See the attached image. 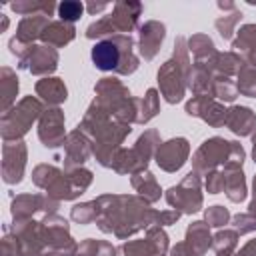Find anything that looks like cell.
I'll return each instance as SVG.
<instances>
[{"label":"cell","instance_id":"obj_41","mask_svg":"<svg viewBox=\"0 0 256 256\" xmlns=\"http://www.w3.org/2000/svg\"><path fill=\"white\" fill-rule=\"evenodd\" d=\"M232 48L238 54H242L250 48H256V24L240 26V30L236 32V38L232 40Z\"/></svg>","mask_w":256,"mask_h":256},{"label":"cell","instance_id":"obj_62","mask_svg":"<svg viewBox=\"0 0 256 256\" xmlns=\"http://www.w3.org/2000/svg\"><path fill=\"white\" fill-rule=\"evenodd\" d=\"M164 256H166V254H164Z\"/></svg>","mask_w":256,"mask_h":256},{"label":"cell","instance_id":"obj_24","mask_svg":"<svg viewBox=\"0 0 256 256\" xmlns=\"http://www.w3.org/2000/svg\"><path fill=\"white\" fill-rule=\"evenodd\" d=\"M34 90H36V96H38L48 108L60 106V104L66 102V98H68V88H66L64 80L58 78V76L40 78V80L36 82Z\"/></svg>","mask_w":256,"mask_h":256},{"label":"cell","instance_id":"obj_55","mask_svg":"<svg viewBox=\"0 0 256 256\" xmlns=\"http://www.w3.org/2000/svg\"><path fill=\"white\" fill-rule=\"evenodd\" d=\"M248 212H250L252 216H256V200H250V204H248Z\"/></svg>","mask_w":256,"mask_h":256},{"label":"cell","instance_id":"obj_10","mask_svg":"<svg viewBox=\"0 0 256 256\" xmlns=\"http://www.w3.org/2000/svg\"><path fill=\"white\" fill-rule=\"evenodd\" d=\"M164 198L168 202L170 208L178 210L180 214H196L200 212L202 204H204V196H202V176L194 170H190L180 184L170 186L164 192Z\"/></svg>","mask_w":256,"mask_h":256},{"label":"cell","instance_id":"obj_53","mask_svg":"<svg viewBox=\"0 0 256 256\" xmlns=\"http://www.w3.org/2000/svg\"><path fill=\"white\" fill-rule=\"evenodd\" d=\"M216 6H218L220 10H224V14H226V10H230V12H232V10H236V4H234V2H222V0H218V4H216Z\"/></svg>","mask_w":256,"mask_h":256},{"label":"cell","instance_id":"obj_34","mask_svg":"<svg viewBox=\"0 0 256 256\" xmlns=\"http://www.w3.org/2000/svg\"><path fill=\"white\" fill-rule=\"evenodd\" d=\"M160 112V94L156 88H148L144 98H140V106H138V116H136V124H146L152 118H156Z\"/></svg>","mask_w":256,"mask_h":256},{"label":"cell","instance_id":"obj_19","mask_svg":"<svg viewBox=\"0 0 256 256\" xmlns=\"http://www.w3.org/2000/svg\"><path fill=\"white\" fill-rule=\"evenodd\" d=\"M166 38V24L160 20H146L138 28V52L140 56L150 62L160 52V46Z\"/></svg>","mask_w":256,"mask_h":256},{"label":"cell","instance_id":"obj_35","mask_svg":"<svg viewBox=\"0 0 256 256\" xmlns=\"http://www.w3.org/2000/svg\"><path fill=\"white\" fill-rule=\"evenodd\" d=\"M116 256H160L156 246L144 236L140 240H124L116 246Z\"/></svg>","mask_w":256,"mask_h":256},{"label":"cell","instance_id":"obj_16","mask_svg":"<svg viewBox=\"0 0 256 256\" xmlns=\"http://www.w3.org/2000/svg\"><path fill=\"white\" fill-rule=\"evenodd\" d=\"M188 156H190V142L184 136H178V138H170L158 146V150L154 154V162L158 164L160 170L174 174L188 162Z\"/></svg>","mask_w":256,"mask_h":256},{"label":"cell","instance_id":"obj_11","mask_svg":"<svg viewBox=\"0 0 256 256\" xmlns=\"http://www.w3.org/2000/svg\"><path fill=\"white\" fill-rule=\"evenodd\" d=\"M232 152V140H226L222 136H210L206 138L198 150L192 154V170L200 176H206L212 170L224 168Z\"/></svg>","mask_w":256,"mask_h":256},{"label":"cell","instance_id":"obj_8","mask_svg":"<svg viewBox=\"0 0 256 256\" xmlns=\"http://www.w3.org/2000/svg\"><path fill=\"white\" fill-rule=\"evenodd\" d=\"M160 144H162V140H160V134L156 128L144 130L132 148L122 146L116 152L112 170L116 174H130V176L138 174L142 170H148V164H150V160H154V154Z\"/></svg>","mask_w":256,"mask_h":256},{"label":"cell","instance_id":"obj_18","mask_svg":"<svg viewBox=\"0 0 256 256\" xmlns=\"http://www.w3.org/2000/svg\"><path fill=\"white\" fill-rule=\"evenodd\" d=\"M10 234L18 240L22 256L28 254H44V240H42V228L40 222L32 220H12L10 224Z\"/></svg>","mask_w":256,"mask_h":256},{"label":"cell","instance_id":"obj_60","mask_svg":"<svg viewBox=\"0 0 256 256\" xmlns=\"http://www.w3.org/2000/svg\"><path fill=\"white\" fill-rule=\"evenodd\" d=\"M28 256H46V252L44 254H28Z\"/></svg>","mask_w":256,"mask_h":256},{"label":"cell","instance_id":"obj_36","mask_svg":"<svg viewBox=\"0 0 256 256\" xmlns=\"http://www.w3.org/2000/svg\"><path fill=\"white\" fill-rule=\"evenodd\" d=\"M74 256H116V246H112L108 240L86 238L78 244Z\"/></svg>","mask_w":256,"mask_h":256},{"label":"cell","instance_id":"obj_54","mask_svg":"<svg viewBox=\"0 0 256 256\" xmlns=\"http://www.w3.org/2000/svg\"><path fill=\"white\" fill-rule=\"evenodd\" d=\"M2 16V24H0V32H6L8 30V24H10V20H8V16H4V14H0Z\"/></svg>","mask_w":256,"mask_h":256},{"label":"cell","instance_id":"obj_59","mask_svg":"<svg viewBox=\"0 0 256 256\" xmlns=\"http://www.w3.org/2000/svg\"><path fill=\"white\" fill-rule=\"evenodd\" d=\"M46 256H62V254H56V252H46Z\"/></svg>","mask_w":256,"mask_h":256},{"label":"cell","instance_id":"obj_7","mask_svg":"<svg viewBox=\"0 0 256 256\" xmlns=\"http://www.w3.org/2000/svg\"><path fill=\"white\" fill-rule=\"evenodd\" d=\"M142 2L136 0H120L112 6V12L94 20L92 24H88L84 36L88 40H104L116 34H130L132 30L140 28L138 20L142 16Z\"/></svg>","mask_w":256,"mask_h":256},{"label":"cell","instance_id":"obj_1","mask_svg":"<svg viewBox=\"0 0 256 256\" xmlns=\"http://www.w3.org/2000/svg\"><path fill=\"white\" fill-rule=\"evenodd\" d=\"M94 200L98 204L96 226L118 240H128L156 224V210L138 194H100Z\"/></svg>","mask_w":256,"mask_h":256},{"label":"cell","instance_id":"obj_22","mask_svg":"<svg viewBox=\"0 0 256 256\" xmlns=\"http://www.w3.org/2000/svg\"><path fill=\"white\" fill-rule=\"evenodd\" d=\"M58 50L52 48V46H46V44H36L30 58H28V64H26V70L34 76H50L52 72H56L58 68Z\"/></svg>","mask_w":256,"mask_h":256},{"label":"cell","instance_id":"obj_4","mask_svg":"<svg viewBox=\"0 0 256 256\" xmlns=\"http://www.w3.org/2000/svg\"><path fill=\"white\" fill-rule=\"evenodd\" d=\"M190 76H192V60L188 50V38L176 36L172 56L158 68V74H156L160 94L168 104L182 102L190 86Z\"/></svg>","mask_w":256,"mask_h":256},{"label":"cell","instance_id":"obj_42","mask_svg":"<svg viewBox=\"0 0 256 256\" xmlns=\"http://www.w3.org/2000/svg\"><path fill=\"white\" fill-rule=\"evenodd\" d=\"M86 10V4L78 2V0H64L58 4V16L62 22H70L74 24L76 20H80L82 12Z\"/></svg>","mask_w":256,"mask_h":256},{"label":"cell","instance_id":"obj_5","mask_svg":"<svg viewBox=\"0 0 256 256\" xmlns=\"http://www.w3.org/2000/svg\"><path fill=\"white\" fill-rule=\"evenodd\" d=\"M90 58L98 70L120 76L134 74L140 66V58L134 52V40L130 34H116L96 42L92 46Z\"/></svg>","mask_w":256,"mask_h":256},{"label":"cell","instance_id":"obj_39","mask_svg":"<svg viewBox=\"0 0 256 256\" xmlns=\"http://www.w3.org/2000/svg\"><path fill=\"white\" fill-rule=\"evenodd\" d=\"M242 16L244 14L236 8V10H232V12L222 14V16L216 18L214 26H216V30H218V34H220L222 40H232V34L236 32V24L242 20Z\"/></svg>","mask_w":256,"mask_h":256},{"label":"cell","instance_id":"obj_58","mask_svg":"<svg viewBox=\"0 0 256 256\" xmlns=\"http://www.w3.org/2000/svg\"><path fill=\"white\" fill-rule=\"evenodd\" d=\"M246 4H250V6H256V0H246Z\"/></svg>","mask_w":256,"mask_h":256},{"label":"cell","instance_id":"obj_32","mask_svg":"<svg viewBox=\"0 0 256 256\" xmlns=\"http://www.w3.org/2000/svg\"><path fill=\"white\" fill-rule=\"evenodd\" d=\"M244 66V58L234 52V50H228V52H218L216 56V64H214V76H236L240 72V68Z\"/></svg>","mask_w":256,"mask_h":256},{"label":"cell","instance_id":"obj_44","mask_svg":"<svg viewBox=\"0 0 256 256\" xmlns=\"http://www.w3.org/2000/svg\"><path fill=\"white\" fill-rule=\"evenodd\" d=\"M34 46H36V44H22V42H20V40H16L14 36L8 40L10 54H12V56H16V60H18V68L26 70L28 58H30V54H32V50H34Z\"/></svg>","mask_w":256,"mask_h":256},{"label":"cell","instance_id":"obj_33","mask_svg":"<svg viewBox=\"0 0 256 256\" xmlns=\"http://www.w3.org/2000/svg\"><path fill=\"white\" fill-rule=\"evenodd\" d=\"M238 238H240V234L236 230H232V228L218 230L212 236V248H214L216 256H236Z\"/></svg>","mask_w":256,"mask_h":256},{"label":"cell","instance_id":"obj_45","mask_svg":"<svg viewBox=\"0 0 256 256\" xmlns=\"http://www.w3.org/2000/svg\"><path fill=\"white\" fill-rule=\"evenodd\" d=\"M230 222H232V230H236L240 236H242V234L256 232V216H252L250 212L234 214V216L230 218Z\"/></svg>","mask_w":256,"mask_h":256},{"label":"cell","instance_id":"obj_56","mask_svg":"<svg viewBox=\"0 0 256 256\" xmlns=\"http://www.w3.org/2000/svg\"><path fill=\"white\" fill-rule=\"evenodd\" d=\"M252 200H256V176L252 180Z\"/></svg>","mask_w":256,"mask_h":256},{"label":"cell","instance_id":"obj_52","mask_svg":"<svg viewBox=\"0 0 256 256\" xmlns=\"http://www.w3.org/2000/svg\"><path fill=\"white\" fill-rule=\"evenodd\" d=\"M106 8H108L106 2H88V4H86V12L92 14V16H94V14H100V12L106 10Z\"/></svg>","mask_w":256,"mask_h":256},{"label":"cell","instance_id":"obj_49","mask_svg":"<svg viewBox=\"0 0 256 256\" xmlns=\"http://www.w3.org/2000/svg\"><path fill=\"white\" fill-rule=\"evenodd\" d=\"M180 212L178 210H156V224L154 226H172V224H176L178 220H180Z\"/></svg>","mask_w":256,"mask_h":256},{"label":"cell","instance_id":"obj_2","mask_svg":"<svg viewBox=\"0 0 256 256\" xmlns=\"http://www.w3.org/2000/svg\"><path fill=\"white\" fill-rule=\"evenodd\" d=\"M76 128L88 136V140L92 142V156L104 168H112L116 152L122 148V142L132 132L130 124L114 120L96 102H90Z\"/></svg>","mask_w":256,"mask_h":256},{"label":"cell","instance_id":"obj_23","mask_svg":"<svg viewBox=\"0 0 256 256\" xmlns=\"http://www.w3.org/2000/svg\"><path fill=\"white\" fill-rule=\"evenodd\" d=\"M232 134L236 136H252L256 132V112L248 106H230L226 112V124H224Z\"/></svg>","mask_w":256,"mask_h":256},{"label":"cell","instance_id":"obj_40","mask_svg":"<svg viewBox=\"0 0 256 256\" xmlns=\"http://www.w3.org/2000/svg\"><path fill=\"white\" fill-rule=\"evenodd\" d=\"M70 218L76 224H92V222H96V218H98V204H96V200L74 204L72 210H70Z\"/></svg>","mask_w":256,"mask_h":256},{"label":"cell","instance_id":"obj_13","mask_svg":"<svg viewBox=\"0 0 256 256\" xmlns=\"http://www.w3.org/2000/svg\"><path fill=\"white\" fill-rule=\"evenodd\" d=\"M60 202L50 198L48 194H18L12 198L10 214L12 220H32L34 214H56Z\"/></svg>","mask_w":256,"mask_h":256},{"label":"cell","instance_id":"obj_14","mask_svg":"<svg viewBox=\"0 0 256 256\" xmlns=\"http://www.w3.org/2000/svg\"><path fill=\"white\" fill-rule=\"evenodd\" d=\"M28 148L24 140H10L2 144V180L6 184H20L24 178Z\"/></svg>","mask_w":256,"mask_h":256},{"label":"cell","instance_id":"obj_51","mask_svg":"<svg viewBox=\"0 0 256 256\" xmlns=\"http://www.w3.org/2000/svg\"><path fill=\"white\" fill-rule=\"evenodd\" d=\"M236 256H256V238L248 240V242L236 252Z\"/></svg>","mask_w":256,"mask_h":256},{"label":"cell","instance_id":"obj_27","mask_svg":"<svg viewBox=\"0 0 256 256\" xmlns=\"http://www.w3.org/2000/svg\"><path fill=\"white\" fill-rule=\"evenodd\" d=\"M130 184H132V188L136 190V194H138L142 200H146L148 204L158 202L160 196H162V188H160L156 176H154L150 170H142V172H138V174H132V176H130Z\"/></svg>","mask_w":256,"mask_h":256},{"label":"cell","instance_id":"obj_57","mask_svg":"<svg viewBox=\"0 0 256 256\" xmlns=\"http://www.w3.org/2000/svg\"><path fill=\"white\" fill-rule=\"evenodd\" d=\"M252 160L256 162V142H252Z\"/></svg>","mask_w":256,"mask_h":256},{"label":"cell","instance_id":"obj_61","mask_svg":"<svg viewBox=\"0 0 256 256\" xmlns=\"http://www.w3.org/2000/svg\"><path fill=\"white\" fill-rule=\"evenodd\" d=\"M252 142H256V132H254V134H252Z\"/></svg>","mask_w":256,"mask_h":256},{"label":"cell","instance_id":"obj_47","mask_svg":"<svg viewBox=\"0 0 256 256\" xmlns=\"http://www.w3.org/2000/svg\"><path fill=\"white\" fill-rule=\"evenodd\" d=\"M204 188H206L208 194H220V192H224V172H222V168L212 170V172L206 174Z\"/></svg>","mask_w":256,"mask_h":256},{"label":"cell","instance_id":"obj_28","mask_svg":"<svg viewBox=\"0 0 256 256\" xmlns=\"http://www.w3.org/2000/svg\"><path fill=\"white\" fill-rule=\"evenodd\" d=\"M48 24H50L48 16H26L18 22L14 38L20 40L22 44H34L36 40L42 38V32L46 30Z\"/></svg>","mask_w":256,"mask_h":256},{"label":"cell","instance_id":"obj_3","mask_svg":"<svg viewBox=\"0 0 256 256\" xmlns=\"http://www.w3.org/2000/svg\"><path fill=\"white\" fill-rule=\"evenodd\" d=\"M92 180H94L92 170L84 166L74 168V170H62L54 164H38L32 170L34 186L42 188L50 198L58 202L78 198L90 188Z\"/></svg>","mask_w":256,"mask_h":256},{"label":"cell","instance_id":"obj_46","mask_svg":"<svg viewBox=\"0 0 256 256\" xmlns=\"http://www.w3.org/2000/svg\"><path fill=\"white\" fill-rule=\"evenodd\" d=\"M146 238L156 246V250H158V254H160V256H164V254L170 250L168 234L164 232V228H162V226H150V228L146 230Z\"/></svg>","mask_w":256,"mask_h":256},{"label":"cell","instance_id":"obj_29","mask_svg":"<svg viewBox=\"0 0 256 256\" xmlns=\"http://www.w3.org/2000/svg\"><path fill=\"white\" fill-rule=\"evenodd\" d=\"M18 90H20V82H18L16 72L10 66H2L0 68V110L2 114L8 112L16 104Z\"/></svg>","mask_w":256,"mask_h":256},{"label":"cell","instance_id":"obj_31","mask_svg":"<svg viewBox=\"0 0 256 256\" xmlns=\"http://www.w3.org/2000/svg\"><path fill=\"white\" fill-rule=\"evenodd\" d=\"M10 10L20 16H52L54 10H58V4L52 0H18L10 4Z\"/></svg>","mask_w":256,"mask_h":256},{"label":"cell","instance_id":"obj_37","mask_svg":"<svg viewBox=\"0 0 256 256\" xmlns=\"http://www.w3.org/2000/svg\"><path fill=\"white\" fill-rule=\"evenodd\" d=\"M238 86L232 78L228 76H214V82H212V98L218 100V102H234L238 98Z\"/></svg>","mask_w":256,"mask_h":256},{"label":"cell","instance_id":"obj_38","mask_svg":"<svg viewBox=\"0 0 256 256\" xmlns=\"http://www.w3.org/2000/svg\"><path fill=\"white\" fill-rule=\"evenodd\" d=\"M236 86L242 96L256 98V68L244 62V66L236 74Z\"/></svg>","mask_w":256,"mask_h":256},{"label":"cell","instance_id":"obj_50","mask_svg":"<svg viewBox=\"0 0 256 256\" xmlns=\"http://www.w3.org/2000/svg\"><path fill=\"white\" fill-rule=\"evenodd\" d=\"M168 254H170V256H196V254L188 248V244H186V242H176L174 246H170Z\"/></svg>","mask_w":256,"mask_h":256},{"label":"cell","instance_id":"obj_21","mask_svg":"<svg viewBox=\"0 0 256 256\" xmlns=\"http://www.w3.org/2000/svg\"><path fill=\"white\" fill-rule=\"evenodd\" d=\"M188 50L194 56V60H192L194 68H202V70H208V72L214 74V64H216L218 50L214 46V40L208 34H202V32L192 34L188 38Z\"/></svg>","mask_w":256,"mask_h":256},{"label":"cell","instance_id":"obj_9","mask_svg":"<svg viewBox=\"0 0 256 256\" xmlns=\"http://www.w3.org/2000/svg\"><path fill=\"white\" fill-rule=\"evenodd\" d=\"M44 102L38 96H24L20 98L8 112H4L0 116V134L4 142L10 140H22L28 130L32 128V124L36 120H40L42 112H44Z\"/></svg>","mask_w":256,"mask_h":256},{"label":"cell","instance_id":"obj_25","mask_svg":"<svg viewBox=\"0 0 256 256\" xmlns=\"http://www.w3.org/2000/svg\"><path fill=\"white\" fill-rule=\"evenodd\" d=\"M184 242L188 244V248L196 254V256H204L210 248H212V234H210V226L204 220H194L188 224L186 228V238Z\"/></svg>","mask_w":256,"mask_h":256},{"label":"cell","instance_id":"obj_20","mask_svg":"<svg viewBox=\"0 0 256 256\" xmlns=\"http://www.w3.org/2000/svg\"><path fill=\"white\" fill-rule=\"evenodd\" d=\"M92 156V142L84 132L74 128L68 132L66 142H64V168L62 170H74L84 166V162Z\"/></svg>","mask_w":256,"mask_h":256},{"label":"cell","instance_id":"obj_12","mask_svg":"<svg viewBox=\"0 0 256 256\" xmlns=\"http://www.w3.org/2000/svg\"><path fill=\"white\" fill-rule=\"evenodd\" d=\"M42 240L46 252H56L62 256H74L78 244L70 234V224L60 214H46L40 220Z\"/></svg>","mask_w":256,"mask_h":256},{"label":"cell","instance_id":"obj_6","mask_svg":"<svg viewBox=\"0 0 256 256\" xmlns=\"http://www.w3.org/2000/svg\"><path fill=\"white\" fill-rule=\"evenodd\" d=\"M100 108H104L114 120L122 124H136L140 98L132 96L126 84H122L116 76H104L94 84V100Z\"/></svg>","mask_w":256,"mask_h":256},{"label":"cell","instance_id":"obj_48","mask_svg":"<svg viewBox=\"0 0 256 256\" xmlns=\"http://www.w3.org/2000/svg\"><path fill=\"white\" fill-rule=\"evenodd\" d=\"M0 256H22L20 244L12 234H6L0 240Z\"/></svg>","mask_w":256,"mask_h":256},{"label":"cell","instance_id":"obj_30","mask_svg":"<svg viewBox=\"0 0 256 256\" xmlns=\"http://www.w3.org/2000/svg\"><path fill=\"white\" fill-rule=\"evenodd\" d=\"M224 172V194L230 202H242L248 194L246 188V176L242 172V168L236 170H222Z\"/></svg>","mask_w":256,"mask_h":256},{"label":"cell","instance_id":"obj_26","mask_svg":"<svg viewBox=\"0 0 256 256\" xmlns=\"http://www.w3.org/2000/svg\"><path fill=\"white\" fill-rule=\"evenodd\" d=\"M76 38V28L70 22H62V20H50V24L46 26V30L42 32V44L52 46V48H64L66 44H70Z\"/></svg>","mask_w":256,"mask_h":256},{"label":"cell","instance_id":"obj_17","mask_svg":"<svg viewBox=\"0 0 256 256\" xmlns=\"http://www.w3.org/2000/svg\"><path fill=\"white\" fill-rule=\"evenodd\" d=\"M184 112L188 116H196V118L204 120L212 128H220V126L226 124V112H228V108H224V104L218 102V100H214L212 96H192L186 102Z\"/></svg>","mask_w":256,"mask_h":256},{"label":"cell","instance_id":"obj_15","mask_svg":"<svg viewBox=\"0 0 256 256\" xmlns=\"http://www.w3.org/2000/svg\"><path fill=\"white\" fill-rule=\"evenodd\" d=\"M66 118L60 106L46 108L38 120V138L46 148H58L66 142Z\"/></svg>","mask_w":256,"mask_h":256},{"label":"cell","instance_id":"obj_43","mask_svg":"<svg viewBox=\"0 0 256 256\" xmlns=\"http://www.w3.org/2000/svg\"><path fill=\"white\" fill-rule=\"evenodd\" d=\"M230 212L228 208L220 206V204H214V206H208L204 210V222L210 226V228H222L230 222Z\"/></svg>","mask_w":256,"mask_h":256}]
</instances>
